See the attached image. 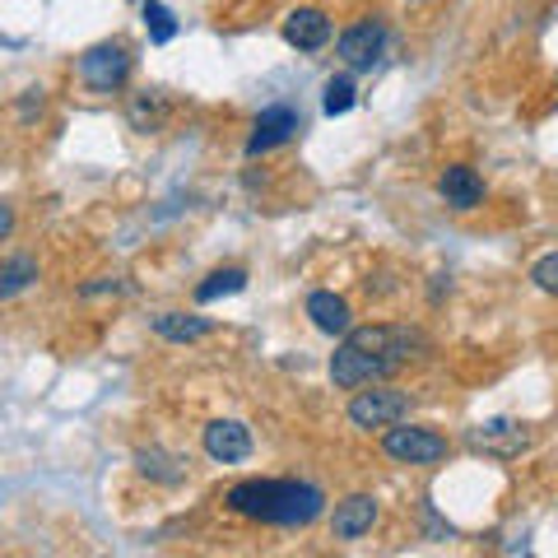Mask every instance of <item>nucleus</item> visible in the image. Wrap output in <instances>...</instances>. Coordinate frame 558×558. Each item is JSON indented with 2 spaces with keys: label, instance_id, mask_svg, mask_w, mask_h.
<instances>
[{
  "label": "nucleus",
  "instance_id": "16",
  "mask_svg": "<svg viewBox=\"0 0 558 558\" xmlns=\"http://www.w3.org/2000/svg\"><path fill=\"white\" fill-rule=\"evenodd\" d=\"M33 279H38V260H33V256H20V252H14V256H5V266H0V299H20V293L33 284Z\"/></svg>",
  "mask_w": 558,
  "mask_h": 558
},
{
  "label": "nucleus",
  "instance_id": "21",
  "mask_svg": "<svg viewBox=\"0 0 558 558\" xmlns=\"http://www.w3.org/2000/svg\"><path fill=\"white\" fill-rule=\"evenodd\" d=\"M33 112H43V89H28V98L20 102V117H24V121H28Z\"/></svg>",
  "mask_w": 558,
  "mask_h": 558
},
{
  "label": "nucleus",
  "instance_id": "5",
  "mask_svg": "<svg viewBox=\"0 0 558 558\" xmlns=\"http://www.w3.org/2000/svg\"><path fill=\"white\" fill-rule=\"evenodd\" d=\"M405 414H410V396L391 391V387H373V391H359L354 400H349V424L363 428V433H373V428L387 433Z\"/></svg>",
  "mask_w": 558,
  "mask_h": 558
},
{
  "label": "nucleus",
  "instance_id": "9",
  "mask_svg": "<svg viewBox=\"0 0 558 558\" xmlns=\"http://www.w3.org/2000/svg\"><path fill=\"white\" fill-rule=\"evenodd\" d=\"M205 457L219 465H238L252 457V428L238 424V418H215L205 428Z\"/></svg>",
  "mask_w": 558,
  "mask_h": 558
},
{
  "label": "nucleus",
  "instance_id": "13",
  "mask_svg": "<svg viewBox=\"0 0 558 558\" xmlns=\"http://www.w3.org/2000/svg\"><path fill=\"white\" fill-rule=\"evenodd\" d=\"M307 317L312 326L322 330V336H349V326H354V317H349V303L340 299V293H330V289H317L307 299Z\"/></svg>",
  "mask_w": 558,
  "mask_h": 558
},
{
  "label": "nucleus",
  "instance_id": "10",
  "mask_svg": "<svg viewBox=\"0 0 558 558\" xmlns=\"http://www.w3.org/2000/svg\"><path fill=\"white\" fill-rule=\"evenodd\" d=\"M373 521H377V498L349 494L344 502H336V517H330V535L349 545V539H363V535H368Z\"/></svg>",
  "mask_w": 558,
  "mask_h": 558
},
{
  "label": "nucleus",
  "instance_id": "17",
  "mask_svg": "<svg viewBox=\"0 0 558 558\" xmlns=\"http://www.w3.org/2000/svg\"><path fill=\"white\" fill-rule=\"evenodd\" d=\"M247 289V270L242 266H223L205 279V284H196V303H219V299H229V293H242Z\"/></svg>",
  "mask_w": 558,
  "mask_h": 558
},
{
  "label": "nucleus",
  "instance_id": "22",
  "mask_svg": "<svg viewBox=\"0 0 558 558\" xmlns=\"http://www.w3.org/2000/svg\"><path fill=\"white\" fill-rule=\"evenodd\" d=\"M0 233H5V238L14 233V209L10 205H5V219H0Z\"/></svg>",
  "mask_w": 558,
  "mask_h": 558
},
{
  "label": "nucleus",
  "instance_id": "2",
  "mask_svg": "<svg viewBox=\"0 0 558 558\" xmlns=\"http://www.w3.org/2000/svg\"><path fill=\"white\" fill-rule=\"evenodd\" d=\"M223 502H229V512L279 531L312 526L326 512V494L307 480H242L223 494Z\"/></svg>",
  "mask_w": 558,
  "mask_h": 558
},
{
  "label": "nucleus",
  "instance_id": "19",
  "mask_svg": "<svg viewBox=\"0 0 558 558\" xmlns=\"http://www.w3.org/2000/svg\"><path fill=\"white\" fill-rule=\"evenodd\" d=\"M354 80L349 75H336V80H326V98H322V108H326V117H344L349 108H354Z\"/></svg>",
  "mask_w": 558,
  "mask_h": 558
},
{
  "label": "nucleus",
  "instance_id": "4",
  "mask_svg": "<svg viewBox=\"0 0 558 558\" xmlns=\"http://www.w3.org/2000/svg\"><path fill=\"white\" fill-rule=\"evenodd\" d=\"M75 70H80V80L89 84L94 94H117L121 84L131 80V51L121 43H98V47L84 51Z\"/></svg>",
  "mask_w": 558,
  "mask_h": 558
},
{
  "label": "nucleus",
  "instance_id": "15",
  "mask_svg": "<svg viewBox=\"0 0 558 558\" xmlns=\"http://www.w3.org/2000/svg\"><path fill=\"white\" fill-rule=\"evenodd\" d=\"M135 470L159 484H182L186 480V461L172 457V451H159V447H140L135 451Z\"/></svg>",
  "mask_w": 558,
  "mask_h": 558
},
{
  "label": "nucleus",
  "instance_id": "18",
  "mask_svg": "<svg viewBox=\"0 0 558 558\" xmlns=\"http://www.w3.org/2000/svg\"><path fill=\"white\" fill-rule=\"evenodd\" d=\"M140 14H145V28H149V38L159 43V47L178 38V20H172V10L163 5V0H145V5H140Z\"/></svg>",
  "mask_w": 558,
  "mask_h": 558
},
{
  "label": "nucleus",
  "instance_id": "8",
  "mask_svg": "<svg viewBox=\"0 0 558 558\" xmlns=\"http://www.w3.org/2000/svg\"><path fill=\"white\" fill-rule=\"evenodd\" d=\"M470 447L494 461H512L531 447V433H526V424H512V418H488V424L470 428Z\"/></svg>",
  "mask_w": 558,
  "mask_h": 558
},
{
  "label": "nucleus",
  "instance_id": "14",
  "mask_svg": "<svg viewBox=\"0 0 558 558\" xmlns=\"http://www.w3.org/2000/svg\"><path fill=\"white\" fill-rule=\"evenodd\" d=\"M209 317H191V312H163V317H154V336H163L172 344H191V340H205L209 336Z\"/></svg>",
  "mask_w": 558,
  "mask_h": 558
},
{
  "label": "nucleus",
  "instance_id": "20",
  "mask_svg": "<svg viewBox=\"0 0 558 558\" xmlns=\"http://www.w3.org/2000/svg\"><path fill=\"white\" fill-rule=\"evenodd\" d=\"M531 279H535V289H545V293H554V299H558V252L539 256L531 266Z\"/></svg>",
  "mask_w": 558,
  "mask_h": 558
},
{
  "label": "nucleus",
  "instance_id": "6",
  "mask_svg": "<svg viewBox=\"0 0 558 558\" xmlns=\"http://www.w3.org/2000/svg\"><path fill=\"white\" fill-rule=\"evenodd\" d=\"M336 51L349 70H373L387 51V24L381 20H359L354 28H344L336 38Z\"/></svg>",
  "mask_w": 558,
  "mask_h": 558
},
{
  "label": "nucleus",
  "instance_id": "7",
  "mask_svg": "<svg viewBox=\"0 0 558 558\" xmlns=\"http://www.w3.org/2000/svg\"><path fill=\"white\" fill-rule=\"evenodd\" d=\"M303 131V117L289 108V102H275V108H266L256 117V126L247 135V159H260V154H270L279 145H289L293 135Z\"/></svg>",
  "mask_w": 558,
  "mask_h": 558
},
{
  "label": "nucleus",
  "instance_id": "12",
  "mask_svg": "<svg viewBox=\"0 0 558 558\" xmlns=\"http://www.w3.org/2000/svg\"><path fill=\"white\" fill-rule=\"evenodd\" d=\"M284 38L299 51H322L330 38H336V28H330V20L322 10H293L284 20Z\"/></svg>",
  "mask_w": 558,
  "mask_h": 558
},
{
  "label": "nucleus",
  "instance_id": "1",
  "mask_svg": "<svg viewBox=\"0 0 558 558\" xmlns=\"http://www.w3.org/2000/svg\"><path fill=\"white\" fill-rule=\"evenodd\" d=\"M428 340L418 336L414 326H391V322H377V326H359L336 344L330 354V381L340 391H363V387H377L387 381L391 373H400L405 363L418 359V349Z\"/></svg>",
  "mask_w": 558,
  "mask_h": 558
},
{
  "label": "nucleus",
  "instance_id": "3",
  "mask_svg": "<svg viewBox=\"0 0 558 558\" xmlns=\"http://www.w3.org/2000/svg\"><path fill=\"white\" fill-rule=\"evenodd\" d=\"M381 451L400 465H438L447 457V438L418 424H391L381 433Z\"/></svg>",
  "mask_w": 558,
  "mask_h": 558
},
{
  "label": "nucleus",
  "instance_id": "11",
  "mask_svg": "<svg viewBox=\"0 0 558 558\" xmlns=\"http://www.w3.org/2000/svg\"><path fill=\"white\" fill-rule=\"evenodd\" d=\"M438 196L451 205V209H475V205H484V178L470 163H451V168H442V178H438Z\"/></svg>",
  "mask_w": 558,
  "mask_h": 558
}]
</instances>
